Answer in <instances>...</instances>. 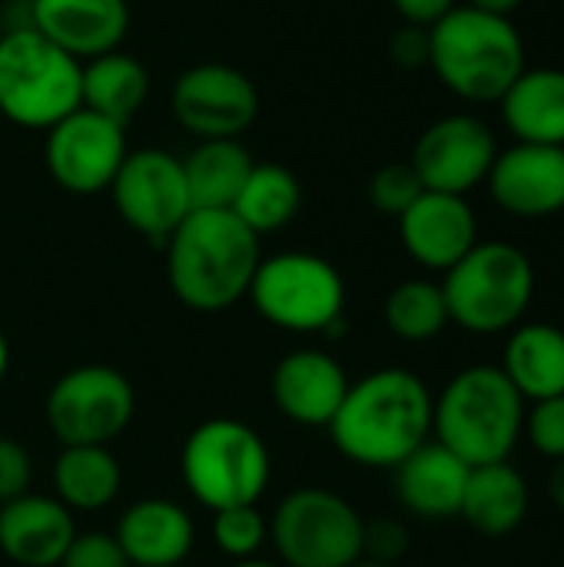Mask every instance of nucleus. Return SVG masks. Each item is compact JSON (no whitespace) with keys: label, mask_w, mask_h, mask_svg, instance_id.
<instances>
[{"label":"nucleus","mask_w":564,"mask_h":567,"mask_svg":"<svg viewBox=\"0 0 564 567\" xmlns=\"http://www.w3.org/2000/svg\"><path fill=\"white\" fill-rule=\"evenodd\" d=\"M133 412V385L110 365H80L47 395V425L63 445H110Z\"/></svg>","instance_id":"obj_11"},{"label":"nucleus","mask_w":564,"mask_h":567,"mask_svg":"<svg viewBox=\"0 0 564 567\" xmlns=\"http://www.w3.org/2000/svg\"><path fill=\"white\" fill-rule=\"evenodd\" d=\"M253 156L239 140H199L183 159L193 209H233Z\"/></svg>","instance_id":"obj_26"},{"label":"nucleus","mask_w":564,"mask_h":567,"mask_svg":"<svg viewBox=\"0 0 564 567\" xmlns=\"http://www.w3.org/2000/svg\"><path fill=\"white\" fill-rule=\"evenodd\" d=\"M422 193H425V189H422V183H419V176H416V169H412L409 163H389V166L376 169L372 179H369V203H372L379 213L396 216V219H399Z\"/></svg>","instance_id":"obj_31"},{"label":"nucleus","mask_w":564,"mask_h":567,"mask_svg":"<svg viewBox=\"0 0 564 567\" xmlns=\"http://www.w3.org/2000/svg\"><path fill=\"white\" fill-rule=\"evenodd\" d=\"M449 322L472 336L512 332L535 296V266L512 243H475L442 279Z\"/></svg>","instance_id":"obj_6"},{"label":"nucleus","mask_w":564,"mask_h":567,"mask_svg":"<svg viewBox=\"0 0 564 567\" xmlns=\"http://www.w3.org/2000/svg\"><path fill=\"white\" fill-rule=\"evenodd\" d=\"M273 545L286 567H349L362 558V515L329 488H299L273 515Z\"/></svg>","instance_id":"obj_9"},{"label":"nucleus","mask_w":564,"mask_h":567,"mask_svg":"<svg viewBox=\"0 0 564 567\" xmlns=\"http://www.w3.org/2000/svg\"><path fill=\"white\" fill-rule=\"evenodd\" d=\"M406 551H409V532L399 522L379 518V522L366 525V532H362V558L379 561V565H396Z\"/></svg>","instance_id":"obj_34"},{"label":"nucleus","mask_w":564,"mask_h":567,"mask_svg":"<svg viewBox=\"0 0 564 567\" xmlns=\"http://www.w3.org/2000/svg\"><path fill=\"white\" fill-rule=\"evenodd\" d=\"M110 196L120 219L153 246H166V239L193 213L183 159L160 146L130 150L110 183Z\"/></svg>","instance_id":"obj_10"},{"label":"nucleus","mask_w":564,"mask_h":567,"mask_svg":"<svg viewBox=\"0 0 564 567\" xmlns=\"http://www.w3.org/2000/svg\"><path fill=\"white\" fill-rule=\"evenodd\" d=\"M529 402L499 365H472L449 379L432 405L435 442L469 468L509 462L522 442Z\"/></svg>","instance_id":"obj_4"},{"label":"nucleus","mask_w":564,"mask_h":567,"mask_svg":"<svg viewBox=\"0 0 564 567\" xmlns=\"http://www.w3.org/2000/svg\"><path fill=\"white\" fill-rule=\"evenodd\" d=\"M502 123L515 143L564 146V70H529L499 100Z\"/></svg>","instance_id":"obj_23"},{"label":"nucleus","mask_w":564,"mask_h":567,"mask_svg":"<svg viewBox=\"0 0 564 567\" xmlns=\"http://www.w3.org/2000/svg\"><path fill=\"white\" fill-rule=\"evenodd\" d=\"M299 206H302V186L293 169L279 163H253L233 203V213L256 236H266V233H279L283 226H289Z\"/></svg>","instance_id":"obj_28"},{"label":"nucleus","mask_w":564,"mask_h":567,"mask_svg":"<svg viewBox=\"0 0 564 567\" xmlns=\"http://www.w3.org/2000/svg\"><path fill=\"white\" fill-rule=\"evenodd\" d=\"M170 110L196 140H239L259 116V90L239 66L196 63L176 76Z\"/></svg>","instance_id":"obj_12"},{"label":"nucleus","mask_w":564,"mask_h":567,"mask_svg":"<svg viewBox=\"0 0 564 567\" xmlns=\"http://www.w3.org/2000/svg\"><path fill=\"white\" fill-rule=\"evenodd\" d=\"M489 193L499 209L519 219L564 213V146L515 143L489 169Z\"/></svg>","instance_id":"obj_15"},{"label":"nucleus","mask_w":564,"mask_h":567,"mask_svg":"<svg viewBox=\"0 0 564 567\" xmlns=\"http://www.w3.org/2000/svg\"><path fill=\"white\" fill-rule=\"evenodd\" d=\"M525 0H469V7H479V10H489V13H499V17H512Z\"/></svg>","instance_id":"obj_39"},{"label":"nucleus","mask_w":564,"mask_h":567,"mask_svg":"<svg viewBox=\"0 0 564 567\" xmlns=\"http://www.w3.org/2000/svg\"><path fill=\"white\" fill-rule=\"evenodd\" d=\"M30 455L20 442L13 439H3L0 435V505L27 495V485H30Z\"/></svg>","instance_id":"obj_35"},{"label":"nucleus","mask_w":564,"mask_h":567,"mask_svg":"<svg viewBox=\"0 0 564 567\" xmlns=\"http://www.w3.org/2000/svg\"><path fill=\"white\" fill-rule=\"evenodd\" d=\"M522 435L532 442V449L539 455H545L548 462L564 458V395L545 399V402H532L525 409V425Z\"/></svg>","instance_id":"obj_32"},{"label":"nucleus","mask_w":564,"mask_h":567,"mask_svg":"<svg viewBox=\"0 0 564 567\" xmlns=\"http://www.w3.org/2000/svg\"><path fill=\"white\" fill-rule=\"evenodd\" d=\"M432 392L409 369H379L349 385L329 422L336 449L362 468H396L432 435Z\"/></svg>","instance_id":"obj_1"},{"label":"nucleus","mask_w":564,"mask_h":567,"mask_svg":"<svg viewBox=\"0 0 564 567\" xmlns=\"http://www.w3.org/2000/svg\"><path fill=\"white\" fill-rule=\"evenodd\" d=\"M259 236L233 209H193L166 239V276L196 312L236 306L259 269Z\"/></svg>","instance_id":"obj_2"},{"label":"nucleus","mask_w":564,"mask_h":567,"mask_svg":"<svg viewBox=\"0 0 564 567\" xmlns=\"http://www.w3.org/2000/svg\"><path fill=\"white\" fill-rule=\"evenodd\" d=\"M246 296L266 322L289 332H332L342 326L346 282L329 259L312 252L259 259Z\"/></svg>","instance_id":"obj_8"},{"label":"nucleus","mask_w":564,"mask_h":567,"mask_svg":"<svg viewBox=\"0 0 564 567\" xmlns=\"http://www.w3.org/2000/svg\"><path fill=\"white\" fill-rule=\"evenodd\" d=\"M113 538L133 567H180L193 551V522L176 502L146 498L123 512Z\"/></svg>","instance_id":"obj_21"},{"label":"nucleus","mask_w":564,"mask_h":567,"mask_svg":"<svg viewBox=\"0 0 564 567\" xmlns=\"http://www.w3.org/2000/svg\"><path fill=\"white\" fill-rule=\"evenodd\" d=\"M469 465L439 442H425L396 465V495L406 512L425 522L455 518L469 485Z\"/></svg>","instance_id":"obj_20"},{"label":"nucleus","mask_w":564,"mask_h":567,"mask_svg":"<svg viewBox=\"0 0 564 567\" xmlns=\"http://www.w3.org/2000/svg\"><path fill=\"white\" fill-rule=\"evenodd\" d=\"M389 56L406 70L429 66V27H416V23L399 27L389 40Z\"/></svg>","instance_id":"obj_36"},{"label":"nucleus","mask_w":564,"mask_h":567,"mask_svg":"<svg viewBox=\"0 0 564 567\" xmlns=\"http://www.w3.org/2000/svg\"><path fill=\"white\" fill-rule=\"evenodd\" d=\"M386 326L402 342H429L445 332L449 306L439 282L409 279L399 282L386 299Z\"/></svg>","instance_id":"obj_29"},{"label":"nucleus","mask_w":564,"mask_h":567,"mask_svg":"<svg viewBox=\"0 0 564 567\" xmlns=\"http://www.w3.org/2000/svg\"><path fill=\"white\" fill-rule=\"evenodd\" d=\"M532 492L525 475L512 462L479 465L469 472V485L462 495L459 515L489 538H505L529 518Z\"/></svg>","instance_id":"obj_24"},{"label":"nucleus","mask_w":564,"mask_h":567,"mask_svg":"<svg viewBox=\"0 0 564 567\" xmlns=\"http://www.w3.org/2000/svg\"><path fill=\"white\" fill-rule=\"evenodd\" d=\"M266 518L259 515L256 505H236V508H223L216 512L213 518V538H216V548L236 561H246L253 558L263 542H266Z\"/></svg>","instance_id":"obj_30"},{"label":"nucleus","mask_w":564,"mask_h":567,"mask_svg":"<svg viewBox=\"0 0 564 567\" xmlns=\"http://www.w3.org/2000/svg\"><path fill=\"white\" fill-rule=\"evenodd\" d=\"M83 63L33 27L0 33V116L23 130H50L80 110Z\"/></svg>","instance_id":"obj_5"},{"label":"nucleus","mask_w":564,"mask_h":567,"mask_svg":"<svg viewBox=\"0 0 564 567\" xmlns=\"http://www.w3.org/2000/svg\"><path fill=\"white\" fill-rule=\"evenodd\" d=\"M349 392L342 365L319 352L299 349L289 352L273 372V399L279 412L299 425H329Z\"/></svg>","instance_id":"obj_18"},{"label":"nucleus","mask_w":564,"mask_h":567,"mask_svg":"<svg viewBox=\"0 0 564 567\" xmlns=\"http://www.w3.org/2000/svg\"><path fill=\"white\" fill-rule=\"evenodd\" d=\"M495 156V133L472 113H452L422 130L409 166L422 189L465 196L489 179Z\"/></svg>","instance_id":"obj_14"},{"label":"nucleus","mask_w":564,"mask_h":567,"mask_svg":"<svg viewBox=\"0 0 564 567\" xmlns=\"http://www.w3.org/2000/svg\"><path fill=\"white\" fill-rule=\"evenodd\" d=\"M499 369L529 405L564 395V329L552 322H519L509 332Z\"/></svg>","instance_id":"obj_22"},{"label":"nucleus","mask_w":564,"mask_h":567,"mask_svg":"<svg viewBox=\"0 0 564 567\" xmlns=\"http://www.w3.org/2000/svg\"><path fill=\"white\" fill-rule=\"evenodd\" d=\"M30 27L70 56L93 60L120 50L130 30L126 0H30Z\"/></svg>","instance_id":"obj_17"},{"label":"nucleus","mask_w":564,"mask_h":567,"mask_svg":"<svg viewBox=\"0 0 564 567\" xmlns=\"http://www.w3.org/2000/svg\"><path fill=\"white\" fill-rule=\"evenodd\" d=\"M399 236L422 269L449 272L479 243V219L465 196L425 189L399 216Z\"/></svg>","instance_id":"obj_16"},{"label":"nucleus","mask_w":564,"mask_h":567,"mask_svg":"<svg viewBox=\"0 0 564 567\" xmlns=\"http://www.w3.org/2000/svg\"><path fill=\"white\" fill-rule=\"evenodd\" d=\"M60 567H133L126 561L120 542L113 535H103V532H86V535H76L63 555Z\"/></svg>","instance_id":"obj_33"},{"label":"nucleus","mask_w":564,"mask_h":567,"mask_svg":"<svg viewBox=\"0 0 564 567\" xmlns=\"http://www.w3.org/2000/svg\"><path fill=\"white\" fill-rule=\"evenodd\" d=\"M53 485L63 508L100 512L120 495L123 472L106 445H63L53 465Z\"/></svg>","instance_id":"obj_27"},{"label":"nucleus","mask_w":564,"mask_h":567,"mask_svg":"<svg viewBox=\"0 0 564 567\" xmlns=\"http://www.w3.org/2000/svg\"><path fill=\"white\" fill-rule=\"evenodd\" d=\"M349 567H396V565H379V561H369V558H359L356 565H349Z\"/></svg>","instance_id":"obj_41"},{"label":"nucleus","mask_w":564,"mask_h":567,"mask_svg":"<svg viewBox=\"0 0 564 567\" xmlns=\"http://www.w3.org/2000/svg\"><path fill=\"white\" fill-rule=\"evenodd\" d=\"M76 538L73 515L57 498L20 495L0 505V551L20 567H53Z\"/></svg>","instance_id":"obj_19"},{"label":"nucleus","mask_w":564,"mask_h":567,"mask_svg":"<svg viewBox=\"0 0 564 567\" xmlns=\"http://www.w3.org/2000/svg\"><path fill=\"white\" fill-rule=\"evenodd\" d=\"M429 66L459 100L499 103L525 73V40L512 17L459 3L429 27Z\"/></svg>","instance_id":"obj_3"},{"label":"nucleus","mask_w":564,"mask_h":567,"mask_svg":"<svg viewBox=\"0 0 564 567\" xmlns=\"http://www.w3.org/2000/svg\"><path fill=\"white\" fill-rule=\"evenodd\" d=\"M146 96H150V73L136 56L123 50H110L93 60H83L80 106L126 126L143 110Z\"/></svg>","instance_id":"obj_25"},{"label":"nucleus","mask_w":564,"mask_h":567,"mask_svg":"<svg viewBox=\"0 0 564 567\" xmlns=\"http://www.w3.org/2000/svg\"><path fill=\"white\" fill-rule=\"evenodd\" d=\"M183 482L213 512L256 505L269 485V449L236 419L203 422L183 445Z\"/></svg>","instance_id":"obj_7"},{"label":"nucleus","mask_w":564,"mask_h":567,"mask_svg":"<svg viewBox=\"0 0 564 567\" xmlns=\"http://www.w3.org/2000/svg\"><path fill=\"white\" fill-rule=\"evenodd\" d=\"M548 495H552V502L564 512V458L552 462V472H548Z\"/></svg>","instance_id":"obj_38"},{"label":"nucleus","mask_w":564,"mask_h":567,"mask_svg":"<svg viewBox=\"0 0 564 567\" xmlns=\"http://www.w3.org/2000/svg\"><path fill=\"white\" fill-rule=\"evenodd\" d=\"M233 567H276V565H266V561H253V558H246V561H239V565Z\"/></svg>","instance_id":"obj_42"},{"label":"nucleus","mask_w":564,"mask_h":567,"mask_svg":"<svg viewBox=\"0 0 564 567\" xmlns=\"http://www.w3.org/2000/svg\"><path fill=\"white\" fill-rule=\"evenodd\" d=\"M396 13L406 23L416 27H432L435 20H442L452 7H459V0H392Z\"/></svg>","instance_id":"obj_37"},{"label":"nucleus","mask_w":564,"mask_h":567,"mask_svg":"<svg viewBox=\"0 0 564 567\" xmlns=\"http://www.w3.org/2000/svg\"><path fill=\"white\" fill-rule=\"evenodd\" d=\"M126 153V126L86 106L50 126L43 143V163L50 179L73 196H93L110 189Z\"/></svg>","instance_id":"obj_13"},{"label":"nucleus","mask_w":564,"mask_h":567,"mask_svg":"<svg viewBox=\"0 0 564 567\" xmlns=\"http://www.w3.org/2000/svg\"><path fill=\"white\" fill-rule=\"evenodd\" d=\"M3 372H7V339L0 332V382H3Z\"/></svg>","instance_id":"obj_40"}]
</instances>
